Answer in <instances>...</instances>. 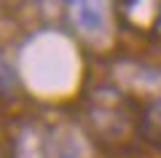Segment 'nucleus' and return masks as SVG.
I'll return each mask as SVG.
<instances>
[{
  "label": "nucleus",
  "instance_id": "f257e3e1",
  "mask_svg": "<svg viewBox=\"0 0 161 158\" xmlns=\"http://www.w3.org/2000/svg\"><path fill=\"white\" fill-rule=\"evenodd\" d=\"M73 19H75V24H78V30L86 32V35L102 32L105 24H108L105 6H99V3H75L73 6Z\"/></svg>",
  "mask_w": 161,
  "mask_h": 158
}]
</instances>
